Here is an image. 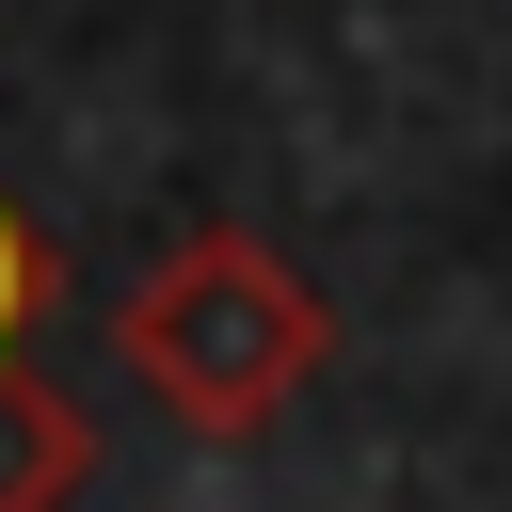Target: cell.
Here are the masks:
<instances>
[{"mask_svg": "<svg viewBox=\"0 0 512 512\" xmlns=\"http://www.w3.org/2000/svg\"><path fill=\"white\" fill-rule=\"evenodd\" d=\"M112 352H128V384L176 416V432H208V448H256L304 384H320V352H336V304L256 240V224H192L144 288H128V320H112Z\"/></svg>", "mask_w": 512, "mask_h": 512, "instance_id": "obj_1", "label": "cell"}, {"mask_svg": "<svg viewBox=\"0 0 512 512\" xmlns=\"http://www.w3.org/2000/svg\"><path fill=\"white\" fill-rule=\"evenodd\" d=\"M80 480H96V416L32 384V352H0V512H80Z\"/></svg>", "mask_w": 512, "mask_h": 512, "instance_id": "obj_2", "label": "cell"}, {"mask_svg": "<svg viewBox=\"0 0 512 512\" xmlns=\"http://www.w3.org/2000/svg\"><path fill=\"white\" fill-rule=\"evenodd\" d=\"M48 288H64V256H48V224L0 192V352H32V320H48Z\"/></svg>", "mask_w": 512, "mask_h": 512, "instance_id": "obj_3", "label": "cell"}]
</instances>
